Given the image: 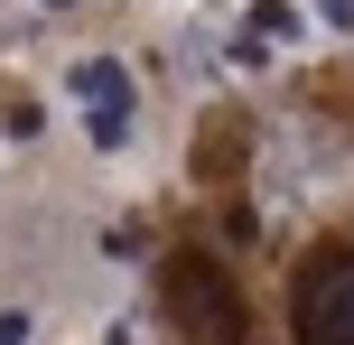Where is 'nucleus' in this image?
Instances as JSON below:
<instances>
[{
	"label": "nucleus",
	"mask_w": 354,
	"mask_h": 345,
	"mask_svg": "<svg viewBox=\"0 0 354 345\" xmlns=\"http://www.w3.org/2000/svg\"><path fill=\"white\" fill-rule=\"evenodd\" d=\"M317 19L326 28H354V0H317Z\"/></svg>",
	"instance_id": "obj_5"
},
{
	"label": "nucleus",
	"mask_w": 354,
	"mask_h": 345,
	"mask_svg": "<svg viewBox=\"0 0 354 345\" xmlns=\"http://www.w3.org/2000/svg\"><path fill=\"white\" fill-rule=\"evenodd\" d=\"M289 327H299V345H354V252L317 261V271L299 280V308H289Z\"/></svg>",
	"instance_id": "obj_2"
},
{
	"label": "nucleus",
	"mask_w": 354,
	"mask_h": 345,
	"mask_svg": "<svg viewBox=\"0 0 354 345\" xmlns=\"http://www.w3.org/2000/svg\"><path fill=\"white\" fill-rule=\"evenodd\" d=\"M289 37H299V10L261 0V10H252V28H243V47H233V66H270V47H289Z\"/></svg>",
	"instance_id": "obj_4"
},
{
	"label": "nucleus",
	"mask_w": 354,
	"mask_h": 345,
	"mask_svg": "<svg viewBox=\"0 0 354 345\" xmlns=\"http://www.w3.org/2000/svg\"><path fill=\"white\" fill-rule=\"evenodd\" d=\"M56 10H66V0H56Z\"/></svg>",
	"instance_id": "obj_6"
},
{
	"label": "nucleus",
	"mask_w": 354,
	"mask_h": 345,
	"mask_svg": "<svg viewBox=\"0 0 354 345\" xmlns=\"http://www.w3.org/2000/svg\"><path fill=\"white\" fill-rule=\"evenodd\" d=\"M66 93H75V112H84L93 149H131V66L122 56H84V66L66 75Z\"/></svg>",
	"instance_id": "obj_3"
},
{
	"label": "nucleus",
	"mask_w": 354,
	"mask_h": 345,
	"mask_svg": "<svg viewBox=\"0 0 354 345\" xmlns=\"http://www.w3.org/2000/svg\"><path fill=\"white\" fill-rule=\"evenodd\" d=\"M168 317L187 345H243V299L224 290V271L214 261H168Z\"/></svg>",
	"instance_id": "obj_1"
}]
</instances>
